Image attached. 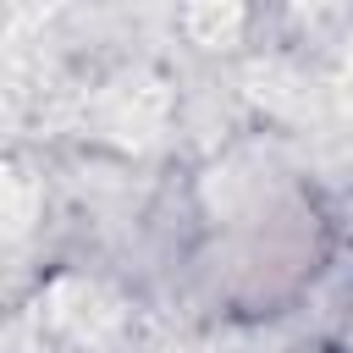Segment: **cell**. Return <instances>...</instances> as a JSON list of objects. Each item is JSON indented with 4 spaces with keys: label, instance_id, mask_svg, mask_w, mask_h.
I'll use <instances>...</instances> for the list:
<instances>
[{
    "label": "cell",
    "instance_id": "3",
    "mask_svg": "<svg viewBox=\"0 0 353 353\" xmlns=\"http://www.w3.org/2000/svg\"><path fill=\"white\" fill-rule=\"evenodd\" d=\"M182 28H188L193 44H232L237 28H243V11L237 6H188Z\"/></svg>",
    "mask_w": 353,
    "mask_h": 353
},
{
    "label": "cell",
    "instance_id": "1",
    "mask_svg": "<svg viewBox=\"0 0 353 353\" xmlns=\"http://www.w3.org/2000/svg\"><path fill=\"white\" fill-rule=\"evenodd\" d=\"M165 121V88L160 83H121L99 99V127L121 143H149Z\"/></svg>",
    "mask_w": 353,
    "mask_h": 353
},
{
    "label": "cell",
    "instance_id": "2",
    "mask_svg": "<svg viewBox=\"0 0 353 353\" xmlns=\"http://www.w3.org/2000/svg\"><path fill=\"white\" fill-rule=\"evenodd\" d=\"M50 320L66 325L72 336H105V331L116 325V309H110V298H105L99 287H88V281H61V287L50 292Z\"/></svg>",
    "mask_w": 353,
    "mask_h": 353
}]
</instances>
